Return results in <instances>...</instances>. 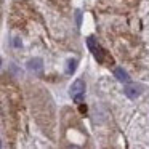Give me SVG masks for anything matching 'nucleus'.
<instances>
[{"mask_svg":"<svg viewBox=\"0 0 149 149\" xmlns=\"http://www.w3.org/2000/svg\"><path fill=\"white\" fill-rule=\"evenodd\" d=\"M87 45H88V48H90V52L95 55V58H96V61H100V63H103L104 61V50L101 48L100 45H96L95 43V40H93V37H88L87 39Z\"/></svg>","mask_w":149,"mask_h":149,"instance_id":"obj_1","label":"nucleus"},{"mask_svg":"<svg viewBox=\"0 0 149 149\" xmlns=\"http://www.w3.org/2000/svg\"><path fill=\"white\" fill-rule=\"evenodd\" d=\"M69 91H71V96H75V95H84L85 82L82 80V79H77V80L71 85V90H69Z\"/></svg>","mask_w":149,"mask_h":149,"instance_id":"obj_2","label":"nucleus"},{"mask_svg":"<svg viewBox=\"0 0 149 149\" xmlns=\"http://www.w3.org/2000/svg\"><path fill=\"white\" fill-rule=\"evenodd\" d=\"M27 68H29V71L36 72V74H40L43 69V61L40 58H32L29 59V63H27Z\"/></svg>","mask_w":149,"mask_h":149,"instance_id":"obj_3","label":"nucleus"},{"mask_svg":"<svg viewBox=\"0 0 149 149\" xmlns=\"http://www.w3.org/2000/svg\"><path fill=\"white\" fill-rule=\"evenodd\" d=\"M114 75H116L117 80L122 82V84H128L130 82V75L127 74V71H123L122 68H117L116 71H114Z\"/></svg>","mask_w":149,"mask_h":149,"instance_id":"obj_4","label":"nucleus"},{"mask_svg":"<svg viewBox=\"0 0 149 149\" xmlns=\"http://www.w3.org/2000/svg\"><path fill=\"white\" fill-rule=\"evenodd\" d=\"M123 93H125L130 100H136V98L141 95V90H139V87H127L125 90H123Z\"/></svg>","mask_w":149,"mask_h":149,"instance_id":"obj_5","label":"nucleus"},{"mask_svg":"<svg viewBox=\"0 0 149 149\" xmlns=\"http://www.w3.org/2000/svg\"><path fill=\"white\" fill-rule=\"evenodd\" d=\"M77 69V59H69L68 61V74H74Z\"/></svg>","mask_w":149,"mask_h":149,"instance_id":"obj_6","label":"nucleus"},{"mask_svg":"<svg viewBox=\"0 0 149 149\" xmlns=\"http://www.w3.org/2000/svg\"><path fill=\"white\" fill-rule=\"evenodd\" d=\"M75 21H77V26H80V24H82V11L80 10L75 11Z\"/></svg>","mask_w":149,"mask_h":149,"instance_id":"obj_7","label":"nucleus"},{"mask_svg":"<svg viewBox=\"0 0 149 149\" xmlns=\"http://www.w3.org/2000/svg\"><path fill=\"white\" fill-rule=\"evenodd\" d=\"M72 98H74V101H75V103H79V104L84 101V95H75V96H72Z\"/></svg>","mask_w":149,"mask_h":149,"instance_id":"obj_8","label":"nucleus"},{"mask_svg":"<svg viewBox=\"0 0 149 149\" xmlns=\"http://www.w3.org/2000/svg\"><path fill=\"white\" fill-rule=\"evenodd\" d=\"M13 45L15 47H21V40L19 39H13Z\"/></svg>","mask_w":149,"mask_h":149,"instance_id":"obj_9","label":"nucleus"},{"mask_svg":"<svg viewBox=\"0 0 149 149\" xmlns=\"http://www.w3.org/2000/svg\"><path fill=\"white\" fill-rule=\"evenodd\" d=\"M0 64H2V59H0Z\"/></svg>","mask_w":149,"mask_h":149,"instance_id":"obj_10","label":"nucleus"},{"mask_svg":"<svg viewBox=\"0 0 149 149\" xmlns=\"http://www.w3.org/2000/svg\"><path fill=\"white\" fill-rule=\"evenodd\" d=\"M0 146H2V141H0Z\"/></svg>","mask_w":149,"mask_h":149,"instance_id":"obj_11","label":"nucleus"}]
</instances>
